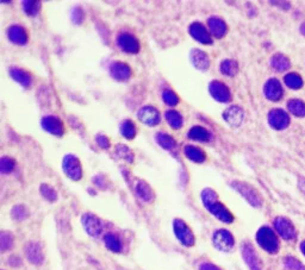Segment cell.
<instances>
[{
  "mask_svg": "<svg viewBox=\"0 0 305 270\" xmlns=\"http://www.w3.org/2000/svg\"><path fill=\"white\" fill-rule=\"evenodd\" d=\"M202 201H203L204 206L206 207V210L211 214H214L217 219L220 222L226 223L230 224L234 220V217L230 211L224 206L223 204H220L218 199H217V193L211 188H205L202 192Z\"/></svg>",
  "mask_w": 305,
  "mask_h": 270,
  "instance_id": "6da1fadb",
  "label": "cell"
},
{
  "mask_svg": "<svg viewBox=\"0 0 305 270\" xmlns=\"http://www.w3.org/2000/svg\"><path fill=\"white\" fill-rule=\"evenodd\" d=\"M256 242L264 251L270 254H276L279 249L278 238L272 229L262 226L256 234Z\"/></svg>",
  "mask_w": 305,
  "mask_h": 270,
  "instance_id": "7a4b0ae2",
  "label": "cell"
},
{
  "mask_svg": "<svg viewBox=\"0 0 305 270\" xmlns=\"http://www.w3.org/2000/svg\"><path fill=\"white\" fill-rule=\"evenodd\" d=\"M62 169L66 174L67 178H70L73 181H79L82 178V168L79 158L76 155L68 154L64 157L62 161Z\"/></svg>",
  "mask_w": 305,
  "mask_h": 270,
  "instance_id": "3957f363",
  "label": "cell"
},
{
  "mask_svg": "<svg viewBox=\"0 0 305 270\" xmlns=\"http://www.w3.org/2000/svg\"><path fill=\"white\" fill-rule=\"evenodd\" d=\"M232 187L234 188L238 193L241 194L242 197L252 205V206L260 207L261 204H262V200H261L259 193H258L250 185H247L241 181H232Z\"/></svg>",
  "mask_w": 305,
  "mask_h": 270,
  "instance_id": "277c9868",
  "label": "cell"
},
{
  "mask_svg": "<svg viewBox=\"0 0 305 270\" xmlns=\"http://www.w3.org/2000/svg\"><path fill=\"white\" fill-rule=\"evenodd\" d=\"M212 243L217 250L223 253H229L235 245V240L228 230H217L212 235Z\"/></svg>",
  "mask_w": 305,
  "mask_h": 270,
  "instance_id": "5b68a950",
  "label": "cell"
},
{
  "mask_svg": "<svg viewBox=\"0 0 305 270\" xmlns=\"http://www.w3.org/2000/svg\"><path fill=\"white\" fill-rule=\"evenodd\" d=\"M173 230L176 237L185 247H192L194 244V235L192 230L188 228V224L182 219H174Z\"/></svg>",
  "mask_w": 305,
  "mask_h": 270,
  "instance_id": "8992f818",
  "label": "cell"
},
{
  "mask_svg": "<svg viewBox=\"0 0 305 270\" xmlns=\"http://www.w3.org/2000/svg\"><path fill=\"white\" fill-rule=\"evenodd\" d=\"M82 224L85 229V231L91 237H99L104 230V224L97 216L92 213H85L82 217Z\"/></svg>",
  "mask_w": 305,
  "mask_h": 270,
  "instance_id": "52a82bcc",
  "label": "cell"
},
{
  "mask_svg": "<svg viewBox=\"0 0 305 270\" xmlns=\"http://www.w3.org/2000/svg\"><path fill=\"white\" fill-rule=\"evenodd\" d=\"M117 44L126 54H138L140 51V42L135 36L130 35V33L122 32L117 37Z\"/></svg>",
  "mask_w": 305,
  "mask_h": 270,
  "instance_id": "ba28073f",
  "label": "cell"
},
{
  "mask_svg": "<svg viewBox=\"0 0 305 270\" xmlns=\"http://www.w3.org/2000/svg\"><path fill=\"white\" fill-rule=\"evenodd\" d=\"M268 123L273 129L284 130L290 124V118H288V114L282 108H273L268 113Z\"/></svg>",
  "mask_w": 305,
  "mask_h": 270,
  "instance_id": "9c48e42d",
  "label": "cell"
},
{
  "mask_svg": "<svg viewBox=\"0 0 305 270\" xmlns=\"http://www.w3.org/2000/svg\"><path fill=\"white\" fill-rule=\"evenodd\" d=\"M208 92H210L211 97L218 102H228L232 99L230 89L223 82L217 81V80H214L208 85Z\"/></svg>",
  "mask_w": 305,
  "mask_h": 270,
  "instance_id": "30bf717a",
  "label": "cell"
},
{
  "mask_svg": "<svg viewBox=\"0 0 305 270\" xmlns=\"http://www.w3.org/2000/svg\"><path fill=\"white\" fill-rule=\"evenodd\" d=\"M24 253H26V256L28 261L30 263L35 266H41L43 262H44V254H43V250L41 248V245L36 242H29L26 243V248H24Z\"/></svg>",
  "mask_w": 305,
  "mask_h": 270,
  "instance_id": "8fae6325",
  "label": "cell"
},
{
  "mask_svg": "<svg viewBox=\"0 0 305 270\" xmlns=\"http://www.w3.org/2000/svg\"><path fill=\"white\" fill-rule=\"evenodd\" d=\"M274 228L276 230V232L282 236V238H284L286 241L294 240L296 237L294 226L292 225V223L288 219L284 218V217H278V218H276Z\"/></svg>",
  "mask_w": 305,
  "mask_h": 270,
  "instance_id": "7c38bea8",
  "label": "cell"
},
{
  "mask_svg": "<svg viewBox=\"0 0 305 270\" xmlns=\"http://www.w3.org/2000/svg\"><path fill=\"white\" fill-rule=\"evenodd\" d=\"M138 116V119L141 120L143 124H146V125H149V126L158 125L161 120L160 112H158L156 108L152 107V106H149V105L148 106H143L140 108Z\"/></svg>",
  "mask_w": 305,
  "mask_h": 270,
  "instance_id": "4fadbf2b",
  "label": "cell"
},
{
  "mask_svg": "<svg viewBox=\"0 0 305 270\" xmlns=\"http://www.w3.org/2000/svg\"><path fill=\"white\" fill-rule=\"evenodd\" d=\"M188 32L196 41H198L202 44H211L212 43V38H211V33L208 32L202 23H198V21H194L188 27Z\"/></svg>",
  "mask_w": 305,
  "mask_h": 270,
  "instance_id": "5bb4252c",
  "label": "cell"
},
{
  "mask_svg": "<svg viewBox=\"0 0 305 270\" xmlns=\"http://www.w3.org/2000/svg\"><path fill=\"white\" fill-rule=\"evenodd\" d=\"M110 74L117 81H126L132 77V68L128 66L126 63L120 61H116L111 63L110 66Z\"/></svg>",
  "mask_w": 305,
  "mask_h": 270,
  "instance_id": "9a60e30c",
  "label": "cell"
},
{
  "mask_svg": "<svg viewBox=\"0 0 305 270\" xmlns=\"http://www.w3.org/2000/svg\"><path fill=\"white\" fill-rule=\"evenodd\" d=\"M223 119L226 120L229 125L238 128L244 123V112L241 107L238 106H230L223 112Z\"/></svg>",
  "mask_w": 305,
  "mask_h": 270,
  "instance_id": "2e32d148",
  "label": "cell"
},
{
  "mask_svg": "<svg viewBox=\"0 0 305 270\" xmlns=\"http://www.w3.org/2000/svg\"><path fill=\"white\" fill-rule=\"evenodd\" d=\"M42 128L44 131L52 133L54 136L64 135V123L61 122L60 118L55 116H46L42 119Z\"/></svg>",
  "mask_w": 305,
  "mask_h": 270,
  "instance_id": "e0dca14e",
  "label": "cell"
},
{
  "mask_svg": "<svg viewBox=\"0 0 305 270\" xmlns=\"http://www.w3.org/2000/svg\"><path fill=\"white\" fill-rule=\"evenodd\" d=\"M264 97L270 101H278L282 97V87L279 80L270 79L264 87Z\"/></svg>",
  "mask_w": 305,
  "mask_h": 270,
  "instance_id": "ac0fdd59",
  "label": "cell"
},
{
  "mask_svg": "<svg viewBox=\"0 0 305 270\" xmlns=\"http://www.w3.org/2000/svg\"><path fill=\"white\" fill-rule=\"evenodd\" d=\"M190 58H191L192 64L196 69L205 71L210 67V58H208L206 52L200 50V49H192L190 52Z\"/></svg>",
  "mask_w": 305,
  "mask_h": 270,
  "instance_id": "d6986e66",
  "label": "cell"
},
{
  "mask_svg": "<svg viewBox=\"0 0 305 270\" xmlns=\"http://www.w3.org/2000/svg\"><path fill=\"white\" fill-rule=\"evenodd\" d=\"M242 256H244V262L250 267V270H261V263L259 256L255 253L254 248L250 243H246L242 247Z\"/></svg>",
  "mask_w": 305,
  "mask_h": 270,
  "instance_id": "ffe728a7",
  "label": "cell"
},
{
  "mask_svg": "<svg viewBox=\"0 0 305 270\" xmlns=\"http://www.w3.org/2000/svg\"><path fill=\"white\" fill-rule=\"evenodd\" d=\"M8 39L17 45H24L28 42V31L20 25H12L8 29Z\"/></svg>",
  "mask_w": 305,
  "mask_h": 270,
  "instance_id": "44dd1931",
  "label": "cell"
},
{
  "mask_svg": "<svg viewBox=\"0 0 305 270\" xmlns=\"http://www.w3.org/2000/svg\"><path fill=\"white\" fill-rule=\"evenodd\" d=\"M208 25L210 29V33L217 38H222L228 31L226 21L217 17H211L208 19Z\"/></svg>",
  "mask_w": 305,
  "mask_h": 270,
  "instance_id": "7402d4cb",
  "label": "cell"
},
{
  "mask_svg": "<svg viewBox=\"0 0 305 270\" xmlns=\"http://www.w3.org/2000/svg\"><path fill=\"white\" fill-rule=\"evenodd\" d=\"M134 189H135V193L138 194V197L144 203H150V201L154 199V192L150 188L147 182L142 181V180H138L136 182L135 186H134Z\"/></svg>",
  "mask_w": 305,
  "mask_h": 270,
  "instance_id": "603a6c76",
  "label": "cell"
},
{
  "mask_svg": "<svg viewBox=\"0 0 305 270\" xmlns=\"http://www.w3.org/2000/svg\"><path fill=\"white\" fill-rule=\"evenodd\" d=\"M8 73H10L11 77L16 82H18L23 87H29L31 85V75L28 73L26 70L20 69V68H17V67H14V68H11Z\"/></svg>",
  "mask_w": 305,
  "mask_h": 270,
  "instance_id": "cb8c5ba5",
  "label": "cell"
},
{
  "mask_svg": "<svg viewBox=\"0 0 305 270\" xmlns=\"http://www.w3.org/2000/svg\"><path fill=\"white\" fill-rule=\"evenodd\" d=\"M188 136L192 141L198 142H208L211 141V137H212L211 133L208 132L206 129L203 128V126H194V128L188 131Z\"/></svg>",
  "mask_w": 305,
  "mask_h": 270,
  "instance_id": "d4e9b609",
  "label": "cell"
},
{
  "mask_svg": "<svg viewBox=\"0 0 305 270\" xmlns=\"http://www.w3.org/2000/svg\"><path fill=\"white\" fill-rule=\"evenodd\" d=\"M155 139H156L158 144L160 145L161 148H164V150H170L172 151L176 148V142L172 136H170L168 133L164 132H158L156 136H155Z\"/></svg>",
  "mask_w": 305,
  "mask_h": 270,
  "instance_id": "484cf974",
  "label": "cell"
},
{
  "mask_svg": "<svg viewBox=\"0 0 305 270\" xmlns=\"http://www.w3.org/2000/svg\"><path fill=\"white\" fill-rule=\"evenodd\" d=\"M104 244L112 253H120L123 249L122 242L118 238V236L111 234V232L104 236Z\"/></svg>",
  "mask_w": 305,
  "mask_h": 270,
  "instance_id": "4316f807",
  "label": "cell"
},
{
  "mask_svg": "<svg viewBox=\"0 0 305 270\" xmlns=\"http://www.w3.org/2000/svg\"><path fill=\"white\" fill-rule=\"evenodd\" d=\"M185 155L188 160L194 161L196 163H202L205 161V153L200 149H198L197 147H194V145H186L185 147Z\"/></svg>",
  "mask_w": 305,
  "mask_h": 270,
  "instance_id": "83f0119b",
  "label": "cell"
},
{
  "mask_svg": "<svg viewBox=\"0 0 305 270\" xmlns=\"http://www.w3.org/2000/svg\"><path fill=\"white\" fill-rule=\"evenodd\" d=\"M270 66L278 71L288 70L290 68V60L282 54H276L270 58Z\"/></svg>",
  "mask_w": 305,
  "mask_h": 270,
  "instance_id": "f1b7e54d",
  "label": "cell"
},
{
  "mask_svg": "<svg viewBox=\"0 0 305 270\" xmlns=\"http://www.w3.org/2000/svg\"><path fill=\"white\" fill-rule=\"evenodd\" d=\"M220 71H222L223 75L226 76H235L238 73V64L235 60H223L220 63Z\"/></svg>",
  "mask_w": 305,
  "mask_h": 270,
  "instance_id": "f546056e",
  "label": "cell"
},
{
  "mask_svg": "<svg viewBox=\"0 0 305 270\" xmlns=\"http://www.w3.org/2000/svg\"><path fill=\"white\" fill-rule=\"evenodd\" d=\"M164 118H166L167 123L170 124V126H172L173 129L178 130L182 126V117L178 111L176 110H170L164 113Z\"/></svg>",
  "mask_w": 305,
  "mask_h": 270,
  "instance_id": "4dcf8cb0",
  "label": "cell"
},
{
  "mask_svg": "<svg viewBox=\"0 0 305 270\" xmlns=\"http://www.w3.org/2000/svg\"><path fill=\"white\" fill-rule=\"evenodd\" d=\"M120 131L123 137H126V139H132L136 136V126L132 120L126 119L120 124Z\"/></svg>",
  "mask_w": 305,
  "mask_h": 270,
  "instance_id": "1f68e13d",
  "label": "cell"
},
{
  "mask_svg": "<svg viewBox=\"0 0 305 270\" xmlns=\"http://www.w3.org/2000/svg\"><path fill=\"white\" fill-rule=\"evenodd\" d=\"M288 111L297 117H305V104L298 99H292L288 104Z\"/></svg>",
  "mask_w": 305,
  "mask_h": 270,
  "instance_id": "d6a6232c",
  "label": "cell"
},
{
  "mask_svg": "<svg viewBox=\"0 0 305 270\" xmlns=\"http://www.w3.org/2000/svg\"><path fill=\"white\" fill-rule=\"evenodd\" d=\"M40 8H41V2L34 1V0H26L23 1V10L30 17H35L38 14Z\"/></svg>",
  "mask_w": 305,
  "mask_h": 270,
  "instance_id": "836d02e7",
  "label": "cell"
},
{
  "mask_svg": "<svg viewBox=\"0 0 305 270\" xmlns=\"http://www.w3.org/2000/svg\"><path fill=\"white\" fill-rule=\"evenodd\" d=\"M284 81L288 87H290L292 89H298L303 86V80L302 77L296 73H290L284 77Z\"/></svg>",
  "mask_w": 305,
  "mask_h": 270,
  "instance_id": "e575fe53",
  "label": "cell"
},
{
  "mask_svg": "<svg viewBox=\"0 0 305 270\" xmlns=\"http://www.w3.org/2000/svg\"><path fill=\"white\" fill-rule=\"evenodd\" d=\"M12 218L17 222H22V220L26 219L29 216V211L24 205H16V206L11 211Z\"/></svg>",
  "mask_w": 305,
  "mask_h": 270,
  "instance_id": "d590c367",
  "label": "cell"
},
{
  "mask_svg": "<svg viewBox=\"0 0 305 270\" xmlns=\"http://www.w3.org/2000/svg\"><path fill=\"white\" fill-rule=\"evenodd\" d=\"M14 247V236L10 232H2L0 235V249L2 253L12 249Z\"/></svg>",
  "mask_w": 305,
  "mask_h": 270,
  "instance_id": "8d00e7d4",
  "label": "cell"
},
{
  "mask_svg": "<svg viewBox=\"0 0 305 270\" xmlns=\"http://www.w3.org/2000/svg\"><path fill=\"white\" fill-rule=\"evenodd\" d=\"M40 191H41V194L43 195V198L48 201L54 203V201L58 200V193H56V191L52 187V186L43 184L41 186V188H40Z\"/></svg>",
  "mask_w": 305,
  "mask_h": 270,
  "instance_id": "74e56055",
  "label": "cell"
},
{
  "mask_svg": "<svg viewBox=\"0 0 305 270\" xmlns=\"http://www.w3.org/2000/svg\"><path fill=\"white\" fill-rule=\"evenodd\" d=\"M116 153H117L118 156H120V158H123V160H126V162L132 163L134 161L132 151L130 150V149L126 147V145L118 144L117 148H116Z\"/></svg>",
  "mask_w": 305,
  "mask_h": 270,
  "instance_id": "f35d334b",
  "label": "cell"
},
{
  "mask_svg": "<svg viewBox=\"0 0 305 270\" xmlns=\"http://www.w3.org/2000/svg\"><path fill=\"white\" fill-rule=\"evenodd\" d=\"M162 99L164 104L170 105V106H176V105L179 104V97L172 89H164L162 93Z\"/></svg>",
  "mask_w": 305,
  "mask_h": 270,
  "instance_id": "ab89813d",
  "label": "cell"
},
{
  "mask_svg": "<svg viewBox=\"0 0 305 270\" xmlns=\"http://www.w3.org/2000/svg\"><path fill=\"white\" fill-rule=\"evenodd\" d=\"M14 166H16L14 160H12L11 157L4 156L2 157V160H0V170H2V174L11 173L12 170L14 169Z\"/></svg>",
  "mask_w": 305,
  "mask_h": 270,
  "instance_id": "60d3db41",
  "label": "cell"
},
{
  "mask_svg": "<svg viewBox=\"0 0 305 270\" xmlns=\"http://www.w3.org/2000/svg\"><path fill=\"white\" fill-rule=\"evenodd\" d=\"M284 267L286 270H305V267L302 265L300 261L290 256L285 257Z\"/></svg>",
  "mask_w": 305,
  "mask_h": 270,
  "instance_id": "b9f144b4",
  "label": "cell"
},
{
  "mask_svg": "<svg viewBox=\"0 0 305 270\" xmlns=\"http://www.w3.org/2000/svg\"><path fill=\"white\" fill-rule=\"evenodd\" d=\"M72 20H73L74 23H76V24L82 23V20H84V12L82 11V8H80V7L74 8L73 12H72Z\"/></svg>",
  "mask_w": 305,
  "mask_h": 270,
  "instance_id": "7bdbcfd3",
  "label": "cell"
},
{
  "mask_svg": "<svg viewBox=\"0 0 305 270\" xmlns=\"http://www.w3.org/2000/svg\"><path fill=\"white\" fill-rule=\"evenodd\" d=\"M96 141H97L98 145L102 149H108L110 148V141H108V138L106 136L104 135H98L97 137H96Z\"/></svg>",
  "mask_w": 305,
  "mask_h": 270,
  "instance_id": "ee69618b",
  "label": "cell"
},
{
  "mask_svg": "<svg viewBox=\"0 0 305 270\" xmlns=\"http://www.w3.org/2000/svg\"><path fill=\"white\" fill-rule=\"evenodd\" d=\"M199 270H222L220 269L218 267L212 265V263H203L199 267Z\"/></svg>",
  "mask_w": 305,
  "mask_h": 270,
  "instance_id": "f6af8a7d",
  "label": "cell"
},
{
  "mask_svg": "<svg viewBox=\"0 0 305 270\" xmlns=\"http://www.w3.org/2000/svg\"><path fill=\"white\" fill-rule=\"evenodd\" d=\"M8 265L12 267H18L22 265V260L18 256H11L10 260H8Z\"/></svg>",
  "mask_w": 305,
  "mask_h": 270,
  "instance_id": "bcb514c9",
  "label": "cell"
},
{
  "mask_svg": "<svg viewBox=\"0 0 305 270\" xmlns=\"http://www.w3.org/2000/svg\"><path fill=\"white\" fill-rule=\"evenodd\" d=\"M300 250H302V253H303L304 255H305V241L303 242V243L300 244Z\"/></svg>",
  "mask_w": 305,
  "mask_h": 270,
  "instance_id": "7dc6e473",
  "label": "cell"
},
{
  "mask_svg": "<svg viewBox=\"0 0 305 270\" xmlns=\"http://www.w3.org/2000/svg\"><path fill=\"white\" fill-rule=\"evenodd\" d=\"M300 32L303 33V35H305V23L302 24V26H300Z\"/></svg>",
  "mask_w": 305,
  "mask_h": 270,
  "instance_id": "c3c4849f",
  "label": "cell"
}]
</instances>
